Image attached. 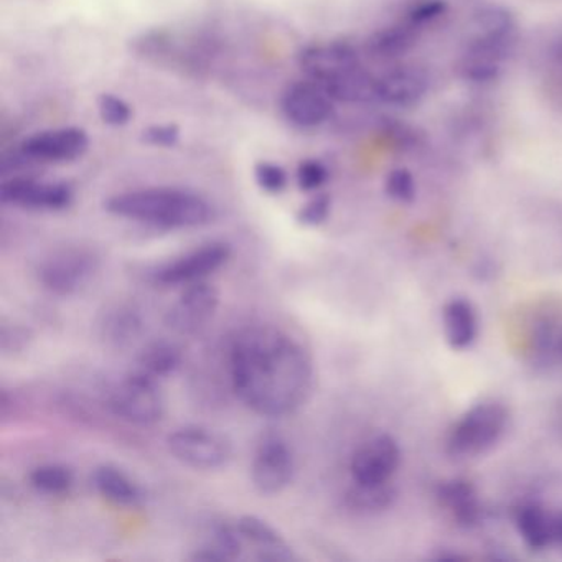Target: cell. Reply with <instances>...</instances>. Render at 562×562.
<instances>
[{
  "label": "cell",
  "mask_w": 562,
  "mask_h": 562,
  "mask_svg": "<svg viewBox=\"0 0 562 562\" xmlns=\"http://www.w3.org/2000/svg\"><path fill=\"white\" fill-rule=\"evenodd\" d=\"M281 108L289 123L311 130L330 120L334 100L314 81H305L288 88L282 97Z\"/></svg>",
  "instance_id": "obj_13"
},
{
  "label": "cell",
  "mask_w": 562,
  "mask_h": 562,
  "mask_svg": "<svg viewBox=\"0 0 562 562\" xmlns=\"http://www.w3.org/2000/svg\"><path fill=\"white\" fill-rule=\"evenodd\" d=\"M396 496V490L391 486V483H384V485H358V483H353L345 499L355 512L378 513L391 508Z\"/></svg>",
  "instance_id": "obj_28"
},
{
  "label": "cell",
  "mask_w": 562,
  "mask_h": 562,
  "mask_svg": "<svg viewBox=\"0 0 562 562\" xmlns=\"http://www.w3.org/2000/svg\"><path fill=\"white\" fill-rule=\"evenodd\" d=\"M531 355L536 361L552 367L562 363V318H542L532 328Z\"/></svg>",
  "instance_id": "obj_27"
},
{
  "label": "cell",
  "mask_w": 562,
  "mask_h": 562,
  "mask_svg": "<svg viewBox=\"0 0 562 562\" xmlns=\"http://www.w3.org/2000/svg\"><path fill=\"white\" fill-rule=\"evenodd\" d=\"M100 271L97 252L80 246L52 251L38 266V281L52 294L60 297L80 294Z\"/></svg>",
  "instance_id": "obj_5"
},
{
  "label": "cell",
  "mask_w": 562,
  "mask_h": 562,
  "mask_svg": "<svg viewBox=\"0 0 562 562\" xmlns=\"http://www.w3.org/2000/svg\"><path fill=\"white\" fill-rule=\"evenodd\" d=\"M183 361L182 348L169 340H156L147 344L137 357V370L149 376H170L179 370Z\"/></svg>",
  "instance_id": "obj_24"
},
{
  "label": "cell",
  "mask_w": 562,
  "mask_h": 562,
  "mask_svg": "<svg viewBox=\"0 0 562 562\" xmlns=\"http://www.w3.org/2000/svg\"><path fill=\"white\" fill-rule=\"evenodd\" d=\"M299 61H301L302 70L314 80V83H318L322 78L327 77L338 68L360 64L357 52L348 44H330L325 45V47L307 48V50L302 52Z\"/></svg>",
  "instance_id": "obj_20"
},
{
  "label": "cell",
  "mask_w": 562,
  "mask_h": 562,
  "mask_svg": "<svg viewBox=\"0 0 562 562\" xmlns=\"http://www.w3.org/2000/svg\"><path fill=\"white\" fill-rule=\"evenodd\" d=\"M104 209L117 218L164 229H189L209 225L215 210L209 200L190 190L156 187L110 196Z\"/></svg>",
  "instance_id": "obj_2"
},
{
  "label": "cell",
  "mask_w": 562,
  "mask_h": 562,
  "mask_svg": "<svg viewBox=\"0 0 562 562\" xmlns=\"http://www.w3.org/2000/svg\"><path fill=\"white\" fill-rule=\"evenodd\" d=\"M295 475L294 450L279 434L261 437L252 457V485L261 495H278L284 492Z\"/></svg>",
  "instance_id": "obj_7"
},
{
  "label": "cell",
  "mask_w": 562,
  "mask_h": 562,
  "mask_svg": "<svg viewBox=\"0 0 562 562\" xmlns=\"http://www.w3.org/2000/svg\"><path fill=\"white\" fill-rule=\"evenodd\" d=\"M232 258V246L228 243L212 241L192 249L187 255L166 262L153 272V281L162 288L195 284L205 281L213 272Z\"/></svg>",
  "instance_id": "obj_8"
},
{
  "label": "cell",
  "mask_w": 562,
  "mask_h": 562,
  "mask_svg": "<svg viewBox=\"0 0 562 562\" xmlns=\"http://www.w3.org/2000/svg\"><path fill=\"white\" fill-rule=\"evenodd\" d=\"M440 506L450 518L463 528H473L482 518L479 493L472 482L465 479L443 480L436 492Z\"/></svg>",
  "instance_id": "obj_17"
},
{
  "label": "cell",
  "mask_w": 562,
  "mask_h": 562,
  "mask_svg": "<svg viewBox=\"0 0 562 562\" xmlns=\"http://www.w3.org/2000/svg\"><path fill=\"white\" fill-rule=\"evenodd\" d=\"M508 424V407L499 401L473 404L450 429L446 443L447 453L453 459L483 456L503 439Z\"/></svg>",
  "instance_id": "obj_3"
},
{
  "label": "cell",
  "mask_w": 562,
  "mask_h": 562,
  "mask_svg": "<svg viewBox=\"0 0 562 562\" xmlns=\"http://www.w3.org/2000/svg\"><path fill=\"white\" fill-rule=\"evenodd\" d=\"M417 29L413 25L404 24L391 25L376 32L368 42V52L371 57L380 58V60H394V58L403 57L416 44Z\"/></svg>",
  "instance_id": "obj_26"
},
{
  "label": "cell",
  "mask_w": 562,
  "mask_h": 562,
  "mask_svg": "<svg viewBox=\"0 0 562 562\" xmlns=\"http://www.w3.org/2000/svg\"><path fill=\"white\" fill-rule=\"evenodd\" d=\"M384 192L393 202L411 205L417 195L416 179L411 170L397 167L387 173L384 180Z\"/></svg>",
  "instance_id": "obj_30"
},
{
  "label": "cell",
  "mask_w": 562,
  "mask_h": 562,
  "mask_svg": "<svg viewBox=\"0 0 562 562\" xmlns=\"http://www.w3.org/2000/svg\"><path fill=\"white\" fill-rule=\"evenodd\" d=\"M218 305L220 292L215 285L206 281L187 285L167 312V327L177 335H196L215 317Z\"/></svg>",
  "instance_id": "obj_10"
},
{
  "label": "cell",
  "mask_w": 562,
  "mask_h": 562,
  "mask_svg": "<svg viewBox=\"0 0 562 562\" xmlns=\"http://www.w3.org/2000/svg\"><path fill=\"white\" fill-rule=\"evenodd\" d=\"M228 363L233 391L259 416H291L307 403L314 390L311 353L276 325L241 328L229 345Z\"/></svg>",
  "instance_id": "obj_1"
},
{
  "label": "cell",
  "mask_w": 562,
  "mask_h": 562,
  "mask_svg": "<svg viewBox=\"0 0 562 562\" xmlns=\"http://www.w3.org/2000/svg\"><path fill=\"white\" fill-rule=\"evenodd\" d=\"M170 453L195 470L222 469L232 459V443L222 434L203 426H183L167 437Z\"/></svg>",
  "instance_id": "obj_6"
},
{
  "label": "cell",
  "mask_w": 562,
  "mask_h": 562,
  "mask_svg": "<svg viewBox=\"0 0 562 562\" xmlns=\"http://www.w3.org/2000/svg\"><path fill=\"white\" fill-rule=\"evenodd\" d=\"M401 465V447L390 434H376L358 446L351 456L350 473L358 485L391 483Z\"/></svg>",
  "instance_id": "obj_9"
},
{
  "label": "cell",
  "mask_w": 562,
  "mask_h": 562,
  "mask_svg": "<svg viewBox=\"0 0 562 562\" xmlns=\"http://www.w3.org/2000/svg\"><path fill=\"white\" fill-rule=\"evenodd\" d=\"M258 186L268 193H281L288 186V173L281 166L271 162H259L255 167Z\"/></svg>",
  "instance_id": "obj_33"
},
{
  "label": "cell",
  "mask_w": 562,
  "mask_h": 562,
  "mask_svg": "<svg viewBox=\"0 0 562 562\" xmlns=\"http://www.w3.org/2000/svg\"><path fill=\"white\" fill-rule=\"evenodd\" d=\"M549 91L562 103V41L555 45L549 55L548 65Z\"/></svg>",
  "instance_id": "obj_37"
},
{
  "label": "cell",
  "mask_w": 562,
  "mask_h": 562,
  "mask_svg": "<svg viewBox=\"0 0 562 562\" xmlns=\"http://www.w3.org/2000/svg\"><path fill=\"white\" fill-rule=\"evenodd\" d=\"M334 101L364 104L378 101V77L368 74L360 64L348 65L331 71L318 81Z\"/></svg>",
  "instance_id": "obj_16"
},
{
  "label": "cell",
  "mask_w": 562,
  "mask_h": 562,
  "mask_svg": "<svg viewBox=\"0 0 562 562\" xmlns=\"http://www.w3.org/2000/svg\"><path fill=\"white\" fill-rule=\"evenodd\" d=\"M430 90V77L416 65H401L378 77V101L407 108L420 103Z\"/></svg>",
  "instance_id": "obj_14"
},
{
  "label": "cell",
  "mask_w": 562,
  "mask_h": 562,
  "mask_svg": "<svg viewBox=\"0 0 562 562\" xmlns=\"http://www.w3.org/2000/svg\"><path fill=\"white\" fill-rule=\"evenodd\" d=\"M449 11L446 0H417L406 14V22L414 29L427 27L440 21Z\"/></svg>",
  "instance_id": "obj_31"
},
{
  "label": "cell",
  "mask_w": 562,
  "mask_h": 562,
  "mask_svg": "<svg viewBox=\"0 0 562 562\" xmlns=\"http://www.w3.org/2000/svg\"><path fill=\"white\" fill-rule=\"evenodd\" d=\"M236 528L241 536L243 546L252 549L251 559L261 562H284L297 559L281 532L259 516H241L236 521Z\"/></svg>",
  "instance_id": "obj_15"
},
{
  "label": "cell",
  "mask_w": 562,
  "mask_h": 562,
  "mask_svg": "<svg viewBox=\"0 0 562 562\" xmlns=\"http://www.w3.org/2000/svg\"><path fill=\"white\" fill-rule=\"evenodd\" d=\"M473 37L515 38L516 19L505 5L485 4L475 9L470 19Z\"/></svg>",
  "instance_id": "obj_25"
},
{
  "label": "cell",
  "mask_w": 562,
  "mask_h": 562,
  "mask_svg": "<svg viewBox=\"0 0 562 562\" xmlns=\"http://www.w3.org/2000/svg\"><path fill=\"white\" fill-rule=\"evenodd\" d=\"M75 193L68 183L45 182L32 177H14L0 186V200L4 205L27 210L58 212L74 203Z\"/></svg>",
  "instance_id": "obj_11"
},
{
  "label": "cell",
  "mask_w": 562,
  "mask_h": 562,
  "mask_svg": "<svg viewBox=\"0 0 562 562\" xmlns=\"http://www.w3.org/2000/svg\"><path fill=\"white\" fill-rule=\"evenodd\" d=\"M331 210L330 196L321 193V195L314 196L311 202L305 203L299 212V223L305 226H318L328 218Z\"/></svg>",
  "instance_id": "obj_35"
},
{
  "label": "cell",
  "mask_w": 562,
  "mask_h": 562,
  "mask_svg": "<svg viewBox=\"0 0 562 562\" xmlns=\"http://www.w3.org/2000/svg\"><path fill=\"white\" fill-rule=\"evenodd\" d=\"M93 485L104 498L121 506H137L146 496L139 483L134 482L120 467L110 463L94 469Z\"/></svg>",
  "instance_id": "obj_21"
},
{
  "label": "cell",
  "mask_w": 562,
  "mask_h": 562,
  "mask_svg": "<svg viewBox=\"0 0 562 562\" xmlns=\"http://www.w3.org/2000/svg\"><path fill=\"white\" fill-rule=\"evenodd\" d=\"M98 110L101 120L114 127L126 126L133 117L130 104L113 94H103L98 100Z\"/></svg>",
  "instance_id": "obj_32"
},
{
  "label": "cell",
  "mask_w": 562,
  "mask_h": 562,
  "mask_svg": "<svg viewBox=\"0 0 562 562\" xmlns=\"http://www.w3.org/2000/svg\"><path fill=\"white\" fill-rule=\"evenodd\" d=\"M75 475L70 467L64 463H44L32 470L31 483L38 492L48 495H61L74 486Z\"/></svg>",
  "instance_id": "obj_29"
},
{
  "label": "cell",
  "mask_w": 562,
  "mask_h": 562,
  "mask_svg": "<svg viewBox=\"0 0 562 562\" xmlns=\"http://www.w3.org/2000/svg\"><path fill=\"white\" fill-rule=\"evenodd\" d=\"M179 127L172 124H164V126H153L144 131V140L150 146L156 147H173L179 143Z\"/></svg>",
  "instance_id": "obj_36"
},
{
  "label": "cell",
  "mask_w": 562,
  "mask_h": 562,
  "mask_svg": "<svg viewBox=\"0 0 562 562\" xmlns=\"http://www.w3.org/2000/svg\"><path fill=\"white\" fill-rule=\"evenodd\" d=\"M241 536L236 522L216 521L210 526L203 541L193 549V561L222 562L243 559Z\"/></svg>",
  "instance_id": "obj_19"
},
{
  "label": "cell",
  "mask_w": 562,
  "mask_h": 562,
  "mask_svg": "<svg viewBox=\"0 0 562 562\" xmlns=\"http://www.w3.org/2000/svg\"><path fill=\"white\" fill-rule=\"evenodd\" d=\"M327 167L318 160H305L299 166L297 183L302 192H315L327 182Z\"/></svg>",
  "instance_id": "obj_34"
},
{
  "label": "cell",
  "mask_w": 562,
  "mask_h": 562,
  "mask_svg": "<svg viewBox=\"0 0 562 562\" xmlns=\"http://www.w3.org/2000/svg\"><path fill=\"white\" fill-rule=\"evenodd\" d=\"M442 328L447 345L452 350H467L479 337V318L472 302L463 297L450 299L442 308Z\"/></svg>",
  "instance_id": "obj_18"
},
{
  "label": "cell",
  "mask_w": 562,
  "mask_h": 562,
  "mask_svg": "<svg viewBox=\"0 0 562 562\" xmlns=\"http://www.w3.org/2000/svg\"><path fill=\"white\" fill-rule=\"evenodd\" d=\"M90 139L80 127H61V130L42 131L22 144V153L35 162L65 164L74 162L85 156Z\"/></svg>",
  "instance_id": "obj_12"
},
{
  "label": "cell",
  "mask_w": 562,
  "mask_h": 562,
  "mask_svg": "<svg viewBox=\"0 0 562 562\" xmlns=\"http://www.w3.org/2000/svg\"><path fill=\"white\" fill-rule=\"evenodd\" d=\"M551 528H552V544L562 546V509H561V512L552 513Z\"/></svg>",
  "instance_id": "obj_38"
},
{
  "label": "cell",
  "mask_w": 562,
  "mask_h": 562,
  "mask_svg": "<svg viewBox=\"0 0 562 562\" xmlns=\"http://www.w3.org/2000/svg\"><path fill=\"white\" fill-rule=\"evenodd\" d=\"M551 516L536 502L522 503L515 515L516 531L531 551H544L552 544Z\"/></svg>",
  "instance_id": "obj_22"
},
{
  "label": "cell",
  "mask_w": 562,
  "mask_h": 562,
  "mask_svg": "<svg viewBox=\"0 0 562 562\" xmlns=\"http://www.w3.org/2000/svg\"><path fill=\"white\" fill-rule=\"evenodd\" d=\"M108 403L114 416L136 426H153L166 413L159 380L140 370L121 378L110 391Z\"/></svg>",
  "instance_id": "obj_4"
},
{
  "label": "cell",
  "mask_w": 562,
  "mask_h": 562,
  "mask_svg": "<svg viewBox=\"0 0 562 562\" xmlns=\"http://www.w3.org/2000/svg\"><path fill=\"white\" fill-rule=\"evenodd\" d=\"M101 337L114 347L133 344L143 331V317L131 305L120 304L104 312L100 322Z\"/></svg>",
  "instance_id": "obj_23"
}]
</instances>
